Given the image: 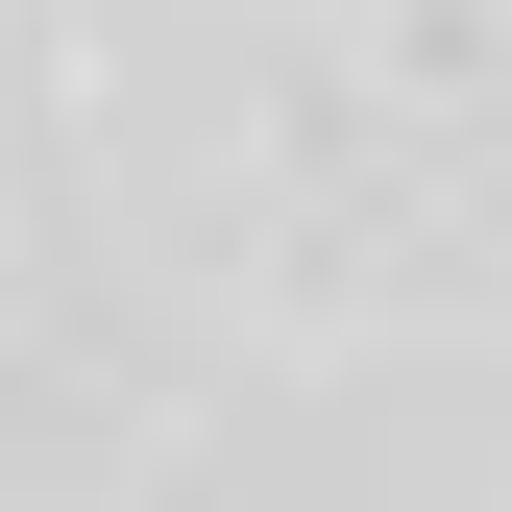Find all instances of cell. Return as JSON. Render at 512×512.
Wrapping results in <instances>:
<instances>
[{"label":"cell","mask_w":512,"mask_h":512,"mask_svg":"<svg viewBox=\"0 0 512 512\" xmlns=\"http://www.w3.org/2000/svg\"><path fill=\"white\" fill-rule=\"evenodd\" d=\"M0 512H512V0H0Z\"/></svg>","instance_id":"6da1fadb"}]
</instances>
